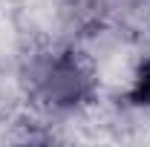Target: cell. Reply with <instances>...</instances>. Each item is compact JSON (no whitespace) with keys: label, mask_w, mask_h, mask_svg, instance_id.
I'll return each mask as SVG.
<instances>
[{"label":"cell","mask_w":150,"mask_h":147,"mask_svg":"<svg viewBox=\"0 0 150 147\" xmlns=\"http://www.w3.org/2000/svg\"><path fill=\"white\" fill-rule=\"evenodd\" d=\"M136 98H139L142 104H147V107H150V64L142 69L139 81H136Z\"/></svg>","instance_id":"obj_1"}]
</instances>
